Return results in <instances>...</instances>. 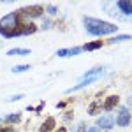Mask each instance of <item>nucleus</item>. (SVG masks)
Returning a JSON list of instances; mask_svg holds the SVG:
<instances>
[{
    "mask_svg": "<svg viewBox=\"0 0 132 132\" xmlns=\"http://www.w3.org/2000/svg\"><path fill=\"white\" fill-rule=\"evenodd\" d=\"M25 32V23L20 21V12H9L0 20V35L12 39L20 37Z\"/></svg>",
    "mask_w": 132,
    "mask_h": 132,
    "instance_id": "obj_1",
    "label": "nucleus"
},
{
    "mask_svg": "<svg viewBox=\"0 0 132 132\" xmlns=\"http://www.w3.org/2000/svg\"><path fill=\"white\" fill-rule=\"evenodd\" d=\"M83 25H85L86 32H88L90 35H95V37L109 35V34H114V32H116V25L108 23V21H104V20L90 18V16H85V18H83Z\"/></svg>",
    "mask_w": 132,
    "mask_h": 132,
    "instance_id": "obj_2",
    "label": "nucleus"
},
{
    "mask_svg": "<svg viewBox=\"0 0 132 132\" xmlns=\"http://www.w3.org/2000/svg\"><path fill=\"white\" fill-rule=\"evenodd\" d=\"M102 72H104V69H102V67H93V69H90V71H88V72H86V74L81 78V79H79V83H78L76 86H72V88H69V90H67V93L76 92V90H81V88H85V86L92 85L93 81H97V79L101 78Z\"/></svg>",
    "mask_w": 132,
    "mask_h": 132,
    "instance_id": "obj_3",
    "label": "nucleus"
},
{
    "mask_svg": "<svg viewBox=\"0 0 132 132\" xmlns=\"http://www.w3.org/2000/svg\"><path fill=\"white\" fill-rule=\"evenodd\" d=\"M114 123L120 125V127H127V125L130 123V113H129L127 108H122V109L118 111V116H116Z\"/></svg>",
    "mask_w": 132,
    "mask_h": 132,
    "instance_id": "obj_4",
    "label": "nucleus"
},
{
    "mask_svg": "<svg viewBox=\"0 0 132 132\" xmlns=\"http://www.w3.org/2000/svg\"><path fill=\"white\" fill-rule=\"evenodd\" d=\"M42 9L41 5H32V7H25V9H21V14H25V16H28V18H39L42 16Z\"/></svg>",
    "mask_w": 132,
    "mask_h": 132,
    "instance_id": "obj_5",
    "label": "nucleus"
},
{
    "mask_svg": "<svg viewBox=\"0 0 132 132\" xmlns=\"http://www.w3.org/2000/svg\"><path fill=\"white\" fill-rule=\"evenodd\" d=\"M113 125H114L113 116L106 114V116L99 118V122H97V129H99V130H101V129H104V130H109V129H113Z\"/></svg>",
    "mask_w": 132,
    "mask_h": 132,
    "instance_id": "obj_6",
    "label": "nucleus"
},
{
    "mask_svg": "<svg viewBox=\"0 0 132 132\" xmlns=\"http://www.w3.org/2000/svg\"><path fill=\"white\" fill-rule=\"evenodd\" d=\"M118 102H120V97H118V95H109V97L106 99V102H104V106H102V108H104L106 111H111L113 108H116V106H118Z\"/></svg>",
    "mask_w": 132,
    "mask_h": 132,
    "instance_id": "obj_7",
    "label": "nucleus"
},
{
    "mask_svg": "<svg viewBox=\"0 0 132 132\" xmlns=\"http://www.w3.org/2000/svg\"><path fill=\"white\" fill-rule=\"evenodd\" d=\"M7 55L9 56H27V55H30V50H27V48H12V50L7 51Z\"/></svg>",
    "mask_w": 132,
    "mask_h": 132,
    "instance_id": "obj_8",
    "label": "nucleus"
},
{
    "mask_svg": "<svg viewBox=\"0 0 132 132\" xmlns=\"http://www.w3.org/2000/svg\"><path fill=\"white\" fill-rule=\"evenodd\" d=\"M53 129H55V118H53V116H48V118H46V122L42 123L41 132H51Z\"/></svg>",
    "mask_w": 132,
    "mask_h": 132,
    "instance_id": "obj_9",
    "label": "nucleus"
},
{
    "mask_svg": "<svg viewBox=\"0 0 132 132\" xmlns=\"http://www.w3.org/2000/svg\"><path fill=\"white\" fill-rule=\"evenodd\" d=\"M118 7L125 12V14H132V0H120Z\"/></svg>",
    "mask_w": 132,
    "mask_h": 132,
    "instance_id": "obj_10",
    "label": "nucleus"
},
{
    "mask_svg": "<svg viewBox=\"0 0 132 132\" xmlns=\"http://www.w3.org/2000/svg\"><path fill=\"white\" fill-rule=\"evenodd\" d=\"M101 48H102L101 41H93V42H86L83 46V51H93V50H101Z\"/></svg>",
    "mask_w": 132,
    "mask_h": 132,
    "instance_id": "obj_11",
    "label": "nucleus"
},
{
    "mask_svg": "<svg viewBox=\"0 0 132 132\" xmlns=\"http://www.w3.org/2000/svg\"><path fill=\"white\" fill-rule=\"evenodd\" d=\"M20 120H21L20 113H12V114H9V116H5V122L7 123H18Z\"/></svg>",
    "mask_w": 132,
    "mask_h": 132,
    "instance_id": "obj_12",
    "label": "nucleus"
},
{
    "mask_svg": "<svg viewBox=\"0 0 132 132\" xmlns=\"http://www.w3.org/2000/svg\"><path fill=\"white\" fill-rule=\"evenodd\" d=\"M37 32V27L34 25V23H25V32H23V35H28V34H35Z\"/></svg>",
    "mask_w": 132,
    "mask_h": 132,
    "instance_id": "obj_13",
    "label": "nucleus"
},
{
    "mask_svg": "<svg viewBox=\"0 0 132 132\" xmlns=\"http://www.w3.org/2000/svg\"><path fill=\"white\" fill-rule=\"evenodd\" d=\"M99 109H101V104H99L97 101L92 102L90 108H88V114H92V116H93V114H97V113H99Z\"/></svg>",
    "mask_w": 132,
    "mask_h": 132,
    "instance_id": "obj_14",
    "label": "nucleus"
},
{
    "mask_svg": "<svg viewBox=\"0 0 132 132\" xmlns=\"http://www.w3.org/2000/svg\"><path fill=\"white\" fill-rule=\"evenodd\" d=\"M132 35H129V34H123V35H118V37H113V39H109V42H123V41H130Z\"/></svg>",
    "mask_w": 132,
    "mask_h": 132,
    "instance_id": "obj_15",
    "label": "nucleus"
},
{
    "mask_svg": "<svg viewBox=\"0 0 132 132\" xmlns=\"http://www.w3.org/2000/svg\"><path fill=\"white\" fill-rule=\"evenodd\" d=\"M81 51H83V48H79V46H78V48H71V50H67V56H76V55H79Z\"/></svg>",
    "mask_w": 132,
    "mask_h": 132,
    "instance_id": "obj_16",
    "label": "nucleus"
},
{
    "mask_svg": "<svg viewBox=\"0 0 132 132\" xmlns=\"http://www.w3.org/2000/svg\"><path fill=\"white\" fill-rule=\"evenodd\" d=\"M28 69H30V65H16V67H12V72H16V74L18 72H27Z\"/></svg>",
    "mask_w": 132,
    "mask_h": 132,
    "instance_id": "obj_17",
    "label": "nucleus"
},
{
    "mask_svg": "<svg viewBox=\"0 0 132 132\" xmlns=\"http://www.w3.org/2000/svg\"><path fill=\"white\" fill-rule=\"evenodd\" d=\"M46 11L50 12L51 16H55V14H58V7H55V5H48V7H46Z\"/></svg>",
    "mask_w": 132,
    "mask_h": 132,
    "instance_id": "obj_18",
    "label": "nucleus"
},
{
    "mask_svg": "<svg viewBox=\"0 0 132 132\" xmlns=\"http://www.w3.org/2000/svg\"><path fill=\"white\" fill-rule=\"evenodd\" d=\"M56 55H58L60 58H63V56H67V50H58V51H56Z\"/></svg>",
    "mask_w": 132,
    "mask_h": 132,
    "instance_id": "obj_19",
    "label": "nucleus"
},
{
    "mask_svg": "<svg viewBox=\"0 0 132 132\" xmlns=\"http://www.w3.org/2000/svg\"><path fill=\"white\" fill-rule=\"evenodd\" d=\"M88 130V129H86V127H85V123H83V125H79V127H78V132H86Z\"/></svg>",
    "mask_w": 132,
    "mask_h": 132,
    "instance_id": "obj_20",
    "label": "nucleus"
},
{
    "mask_svg": "<svg viewBox=\"0 0 132 132\" xmlns=\"http://www.w3.org/2000/svg\"><path fill=\"white\" fill-rule=\"evenodd\" d=\"M86 132H99V129H97V127H92V129H88Z\"/></svg>",
    "mask_w": 132,
    "mask_h": 132,
    "instance_id": "obj_21",
    "label": "nucleus"
},
{
    "mask_svg": "<svg viewBox=\"0 0 132 132\" xmlns=\"http://www.w3.org/2000/svg\"><path fill=\"white\" fill-rule=\"evenodd\" d=\"M51 27V21H44V28H50Z\"/></svg>",
    "mask_w": 132,
    "mask_h": 132,
    "instance_id": "obj_22",
    "label": "nucleus"
},
{
    "mask_svg": "<svg viewBox=\"0 0 132 132\" xmlns=\"http://www.w3.org/2000/svg\"><path fill=\"white\" fill-rule=\"evenodd\" d=\"M56 132H67V129H65V127H60V129H58Z\"/></svg>",
    "mask_w": 132,
    "mask_h": 132,
    "instance_id": "obj_23",
    "label": "nucleus"
},
{
    "mask_svg": "<svg viewBox=\"0 0 132 132\" xmlns=\"http://www.w3.org/2000/svg\"><path fill=\"white\" fill-rule=\"evenodd\" d=\"M0 132H12V129H4V130H0Z\"/></svg>",
    "mask_w": 132,
    "mask_h": 132,
    "instance_id": "obj_24",
    "label": "nucleus"
},
{
    "mask_svg": "<svg viewBox=\"0 0 132 132\" xmlns=\"http://www.w3.org/2000/svg\"><path fill=\"white\" fill-rule=\"evenodd\" d=\"M2 122H4V120H2V118H0V125H2Z\"/></svg>",
    "mask_w": 132,
    "mask_h": 132,
    "instance_id": "obj_25",
    "label": "nucleus"
}]
</instances>
